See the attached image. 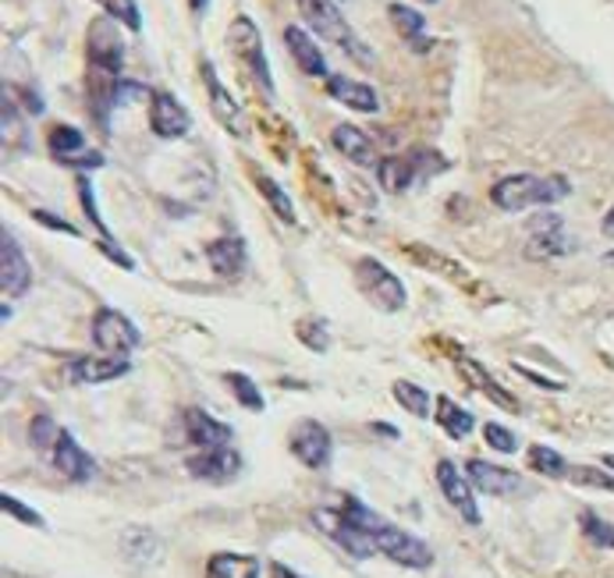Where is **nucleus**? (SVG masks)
I'll return each mask as SVG.
<instances>
[{"instance_id":"obj_1","label":"nucleus","mask_w":614,"mask_h":578,"mask_svg":"<svg viewBox=\"0 0 614 578\" xmlns=\"http://www.w3.org/2000/svg\"><path fill=\"white\" fill-rule=\"evenodd\" d=\"M341 511H344V519L370 539L373 554H384L395 560V565H405V568H430L434 565V550L427 547V543L416 539L413 533H405V528H398V525H391L387 519H381L362 501H355V497H344Z\"/></svg>"},{"instance_id":"obj_2","label":"nucleus","mask_w":614,"mask_h":578,"mask_svg":"<svg viewBox=\"0 0 614 578\" xmlns=\"http://www.w3.org/2000/svg\"><path fill=\"white\" fill-rule=\"evenodd\" d=\"M569 196V182L561 174H550V178H540V174H508L491 188V199L497 210H529V206H550Z\"/></svg>"},{"instance_id":"obj_3","label":"nucleus","mask_w":614,"mask_h":578,"mask_svg":"<svg viewBox=\"0 0 614 578\" xmlns=\"http://www.w3.org/2000/svg\"><path fill=\"white\" fill-rule=\"evenodd\" d=\"M298 11H303L306 25L317 32L320 40L341 46V51L355 57L359 64H373V54L366 51V43L355 36V29L349 25V19H344L335 0H298Z\"/></svg>"},{"instance_id":"obj_4","label":"nucleus","mask_w":614,"mask_h":578,"mask_svg":"<svg viewBox=\"0 0 614 578\" xmlns=\"http://www.w3.org/2000/svg\"><path fill=\"white\" fill-rule=\"evenodd\" d=\"M228 43H231V54L239 57L242 68L253 75V83L266 92L274 96V78H271V64H266V54H263V36L253 19H245V14H239V19L231 22L228 29Z\"/></svg>"},{"instance_id":"obj_5","label":"nucleus","mask_w":614,"mask_h":578,"mask_svg":"<svg viewBox=\"0 0 614 578\" xmlns=\"http://www.w3.org/2000/svg\"><path fill=\"white\" fill-rule=\"evenodd\" d=\"M355 281H359V287H362V295H366L373 305H381L384 313H398V309H405V302H408V295H405V284L391 274V270L381 263V260H359L355 263Z\"/></svg>"},{"instance_id":"obj_6","label":"nucleus","mask_w":614,"mask_h":578,"mask_svg":"<svg viewBox=\"0 0 614 578\" xmlns=\"http://www.w3.org/2000/svg\"><path fill=\"white\" fill-rule=\"evenodd\" d=\"M92 341H97V348L103 351V356H124L129 359L143 337H139L135 324L124 313L100 309L97 316H92Z\"/></svg>"},{"instance_id":"obj_7","label":"nucleus","mask_w":614,"mask_h":578,"mask_svg":"<svg viewBox=\"0 0 614 578\" xmlns=\"http://www.w3.org/2000/svg\"><path fill=\"white\" fill-rule=\"evenodd\" d=\"M124 64V46L118 36V25L114 22H92L89 25V72H100V75H114L121 72Z\"/></svg>"},{"instance_id":"obj_8","label":"nucleus","mask_w":614,"mask_h":578,"mask_svg":"<svg viewBox=\"0 0 614 578\" xmlns=\"http://www.w3.org/2000/svg\"><path fill=\"white\" fill-rule=\"evenodd\" d=\"M330 451H335V440H330V429L320 426L317 419L298 423L292 433V455L309 465V469H327L330 465Z\"/></svg>"},{"instance_id":"obj_9","label":"nucleus","mask_w":614,"mask_h":578,"mask_svg":"<svg viewBox=\"0 0 614 578\" xmlns=\"http://www.w3.org/2000/svg\"><path fill=\"white\" fill-rule=\"evenodd\" d=\"M29 284H33V266L4 228V235H0V287H4V295L19 298L29 292Z\"/></svg>"},{"instance_id":"obj_10","label":"nucleus","mask_w":614,"mask_h":578,"mask_svg":"<svg viewBox=\"0 0 614 578\" xmlns=\"http://www.w3.org/2000/svg\"><path fill=\"white\" fill-rule=\"evenodd\" d=\"M150 128L161 139H185L193 132V114L171 92H153L150 100Z\"/></svg>"},{"instance_id":"obj_11","label":"nucleus","mask_w":614,"mask_h":578,"mask_svg":"<svg viewBox=\"0 0 614 578\" xmlns=\"http://www.w3.org/2000/svg\"><path fill=\"white\" fill-rule=\"evenodd\" d=\"M564 252H572V238L564 235L561 217L547 214V217H540V220H533V228H529V246H526L529 260H555V255H564Z\"/></svg>"},{"instance_id":"obj_12","label":"nucleus","mask_w":614,"mask_h":578,"mask_svg":"<svg viewBox=\"0 0 614 578\" xmlns=\"http://www.w3.org/2000/svg\"><path fill=\"white\" fill-rule=\"evenodd\" d=\"M46 146L51 153L61 160V164H72V167H103V156L97 150H86V139L78 128L72 124H57L51 135H46Z\"/></svg>"},{"instance_id":"obj_13","label":"nucleus","mask_w":614,"mask_h":578,"mask_svg":"<svg viewBox=\"0 0 614 578\" xmlns=\"http://www.w3.org/2000/svg\"><path fill=\"white\" fill-rule=\"evenodd\" d=\"M185 469L196 479H207V483H231L242 469V458L234 447H213V451H196L185 461Z\"/></svg>"},{"instance_id":"obj_14","label":"nucleus","mask_w":614,"mask_h":578,"mask_svg":"<svg viewBox=\"0 0 614 578\" xmlns=\"http://www.w3.org/2000/svg\"><path fill=\"white\" fill-rule=\"evenodd\" d=\"M437 483H440V493L448 497V504L459 511L469 525H480V508H476V497H472V483L462 479V472L454 469L448 458L437 461Z\"/></svg>"},{"instance_id":"obj_15","label":"nucleus","mask_w":614,"mask_h":578,"mask_svg":"<svg viewBox=\"0 0 614 578\" xmlns=\"http://www.w3.org/2000/svg\"><path fill=\"white\" fill-rule=\"evenodd\" d=\"M54 465H57V472L72 479V483H89L92 476H97V461H92L83 447H78V440L72 437L68 429H61L57 433V440H54V451H51Z\"/></svg>"},{"instance_id":"obj_16","label":"nucleus","mask_w":614,"mask_h":578,"mask_svg":"<svg viewBox=\"0 0 614 578\" xmlns=\"http://www.w3.org/2000/svg\"><path fill=\"white\" fill-rule=\"evenodd\" d=\"M185 423V440L196 447V451H213V447H231V426L217 423L213 415L202 408H188L182 415Z\"/></svg>"},{"instance_id":"obj_17","label":"nucleus","mask_w":614,"mask_h":578,"mask_svg":"<svg viewBox=\"0 0 614 578\" xmlns=\"http://www.w3.org/2000/svg\"><path fill=\"white\" fill-rule=\"evenodd\" d=\"M202 83H207V92H210V107H213V118L228 128L234 135H245V114L242 107L234 103V96L224 89V83L217 78L213 64H202Z\"/></svg>"},{"instance_id":"obj_18","label":"nucleus","mask_w":614,"mask_h":578,"mask_svg":"<svg viewBox=\"0 0 614 578\" xmlns=\"http://www.w3.org/2000/svg\"><path fill=\"white\" fill-rule=\"evenodd\" d=\"M469 483L483 490V493H494V497H508V493H518V487H523V479H518V472L512 469H501V465H491V461H480L472 458L469 465Z\"/></svg>"},{"instance_id":"obj_19","label":"nucleus","mask_w":614,"mask_h":578,"mask_svg":"<svg viewBox=\"0 0 614 578\" xmlns=\"http://www.w3.org/2000/svg\"><path fill=\"white\" fill-rule=\"evenodd\" d=\"M327 92L335 96L338 103L359 110V114H376V110H381L376 89H370L366 83H355L349 75H327Z\"/></svg>"},{"instance_id":"obj_20","label":"nucleus","mask_w":614,"mask_h":578,"mask_svg":"<svg viewBox=\"0 0 614 578\" xmlns=\"http://www.w3.org/2000/svg\"><path fill=\"white\" fill-rule=\"evenodd\" d=\"M330 142H335L338 153H344L359 167H376V164H381L373 139L362 132V128H355V124H338L335 132H330Z\"/></svg>"},{"instance_id":"obj_21","label":"nucleus","mask_w":614,"mask_h":578,"mask_svg":"<svg viewBox=\"0 0 614 578\" xmlns=\"http://www.w3.org/2000/svg\"><path fill=\"white\" fill-rule=\"evenodd\" d=\"M285 43H288V54H292L295 64H298V72L309 75V78H324V75H327V61H324V54H320L317 40H313L306 29L288 25V29H285Z\"/></svg>"},{"instance_id":"obj_22","label":"nucleus","mask_w":614,"mask_h":578,"mask_svg":"<svg viewBox=\"0 0 614 578\" xmlns=\"http://www.w3.org/2000/svg\"><path fill=\"white\" fill-rule=\"evenodd\" d=\"M132 369V362L124 356H86V359H75L72 362V380L75 383H107V380H118Z\"/></svg>"},{"instance_id":"obj_23","label":"nucleus","mask_w":614,"mask_h":578,"mask_svg":"<svg viewBox=\"0 0 614 578\" xmlns=\"http://www.w3.org/2000/svg\"><path fill=\"white\" fill-rule=\"evenodd\" d=\"M454 366H459V373L472 383V388H476L483 397H491L494 401V405H501V408H508V412H518V401L505 391V388H501V383L491 377V373H486V369L476 362V359H469V356H459V359H454Z\"/></svg>"},{"instance_id":"obj_24","label":"nucleus","mask_w":614,"mask_h":578,"mask_svg":"<svg viewBox=\"0 0 614 578\" xmlns=\"http://www.w3.org/2000/svg\"><path fill=\"white\" fill-rule=\"evenodd\" d=\"M419 174V153H408V156H384L381 164H376V178L387 192H405L413 188Z\"/></svg>"},{"instance_id":"obj_25","label":"nucleus","mask_w":614,"mask_h":578,"mask_svg":"<svg viewBox=\"0 0 614 578\" xmlns=\"http://www.w3.org/2000/svg\"><path fill=\"white\" fill-rule=\"evenodd\" d=\"M207 260L213 266V274L220 277H239L245 270V246L242 238H217L207 246Z\"/></svg>"},{"instance_id":"obj_26","label":"nucleus","mask_w":614,"mask_h":578,"mask_svg":"<svg viewBox=\"0 0 614 578\" xmlns=\"http://www.w3.org/2000/svg\"><path fill=\"white\" fill-rule=\"evenodd\" d=\"M387 14H391V22H395V29L402 32V36L413 43V51H430V40H427V19H423L419 11H413V8H405V4H391L387 8Z\"/></svg>"},{"instance_id":"obj_27","label":"nucleus","mask_w":614,"mask_h":578,"mask_svg":"<svg viewBox=\"0 0 614 578\" xmlns=\"http://www.w3.org/2000/svg\"><path fill=\"white\" fill-rule=\"evenodd\" d=\"M260 560L249 554H213L207 578H260Z\"/></svg>"},{"instance_id":"obj_28","label":"nucleus","mask_w":614,"mask_h":578,"mask_svg":"<svg viewBox=\"0 0 614 578\" xmlns=\"http://www.w3.org/2000/svg\"><path fill=\"white\" fill-rule=\"evenodd\" d=\"M437 423L445 426V433L451 440H465L472 433V426H476V423H472V415L462 405H454V401L445 397V394L437 397Z\"/></svg>"},{"instance_id":"obj_29","label":"nucleus","mask_w":614,"mask_h":578,"mask_svg":"<svg viewBox=\"0 0 614 578\" xmlns=\"http://www.w3.org/2000/svg\"><path fill=\"white\" fill-rule=\"evenodd\" d=\"M395 401L405 408V412H413L419 415V419H427L430 415V394L419 388V383H408V380H398L395 383Z\"/></svg>"},{"instance_id":"obj_30","label":"nucleus","mask_w":614,"mask_h":578,"mask_svg":"<svg viewBox=\"0 0 614 578\" xmlns=\"http://www.w3.org/2000/svg\"><path fill=\"white\" fill-rule=\"evenodd\" d=\"M92 4H100V8L110 14V19L121 22L124 29H132V32L143 29V14H139L135 0H92Z\"/></svg>"},{"instance_id":"obj_31","label":"nucleus","mask_w":614,"mask_h":578,"mask_svg":"<svg viewBox=\"0 0 614 578\" xmlns=\"http://www.w3.org/2000/svg\"><path fill=\"white\" fill-rule=\"evenodd\" d=\"M529 465L537 469L540 476H550V479H558V476H569V465H564V458L558 451H550V447L537 444V447H529Z\"/></svg>"},{"instance_id":"obj_32","label":"nucleus","mask_w":614,"mask_h":578,"mask_svg":"<svg viewBox=\"0 0 614 578\" xmlns=\"http://www.w3.org/2000/svg\"><path fill=\"white\" fill-rule=\"evenodd\" d=\"M260 192H263V199L271 203V210L285 220V223H295V206H292V196L285 188H281L274 178H260Z\"/></svg>"},{"instance_id":"obj_33","label":"nucleus","mask_w":614,"mask_h":578,"mask_svg":"<svg viewBox=\"0 0 614 578\" xmlns=\"http://www.w3.org/2000/svg\"><path fill=\"white\" fill-rule=\"evenodd\" d=\"M582 536H586L593 547L614 550V525L604 522L601 515H593V511H586V515H582Z\"/></svg>"},{"instance_id":"obj_34","label":"nucleus","mask_w":614,"mask_h":578,"mask_svg":"<svg viewBox=\"0 0 614 578\" xmlns=\"http://www.w3.org/2000/svg\"><path fill=\"white\" fill-rule=\"evenodd\" d=\"M228 380V388H231V394L242 401L245 408H253V412H263V394L256 391V383L249 380L245 373H228L224 377Z\"/></svg>"},{"instance_id":"obj_35","label":"nucleus","mask_w":614,"mask_h":578,"mask_svg":"<svg viewBox=\"0 0 614 578\" xmlns=\"http://www.w3.org/2000/svg\"><path fill=\"white\" fill-rule=\"evenodd\" d=\"M569 479L579 487H593V490H611L614 493V476L601 472V469H590V465H575L569 469Z\"/></svg>"},{"instance_id":"obj_36","label":"nucleus","mask_w":614,"mask_h":578,"mask_svg":"<svg viewBox=\"0 0 614 578\" xmlns=\"http://www.w3.org/2000/svg\"><path fill=\"white\" fill-rule=\"evenodd\" d=\"M483 437H486V444H491L494 451H501V455H512V451H515V433L505 429V426L486 423V426H483Z\"/></svg>"},{"instance_id":"obj_37","label":"nucleus","mask_w":614,"mask_h":578,"mask_svg":"<svg viewBox=\"0 0 614 578\" xmlns=\"http://www.w3.org/2000/svg\"><path fill=\"white\" fill-rule=\"evenodd\" d=\"M0 508H4V515L19 519V522H25V525H43V519L36 515V511H29V508L19 501V497H11V493L0 497Z\"/></svg>"},{"instance_id":"obj_38","label":"nucleus","mask_w":614,"mask_h":578,"mask_svg":"<svg viewBox=\"0 0 614 578\" xmlns=\"http://www.w3.org/2000/svg\"><path fill=\"white\" fill-rule=\"evenodd\" d=\"M57 426L46 419V415H40V419L33 423V444L43 447V451H54V440H57Z\"/></svg>"},{"instance_id":"obj_39","label":"nucleus","mask_w":614,"mask_h":578,"mask_svg":"<svg viewBox=\"0 0 614 578\" xmlns=\"http://www.w3.org/2000/svg\"><path fill=\"white\" fill-rule=\"evenodd\" d=\"M36 220H43V223H51V228H57V231H65V235H78L68 220H57L54 214H46V210H36Z\"/></svg>"},{"instance_id":"obj_40","label":"nucleus","mask_w":614,"mask_h":578,"mask_svg":"<svg viewBox=\"0 0 614 578\" xmlns=\"http://www.w3.org/2000/svg\"><path fill=\"white\" fill-rule=\"evenodd\" d=\"M271 578H303V575H295V571L285 568V565H271Z\"/></svg>"},{"instance_id":"obj_41","label":"nucleus","mask_w":614,"mask_h":578,"mask_svg":"<svg viewBox=\"0 0 614 578\" xmlns=\"http://www.w3.org/2000/svg\"><path fill=\"white\" fill-rule=\"evenodd\" d=\"M601 228H604V235H607V238H614V206H611V210H607V217H604V223H601Z\"/></svg>"},{"instance_id":"obj_42","label":"nucleus","mask_w":614,"mask_h":578,"mask_svg":"<svg viewBox=\"0 0 614 578\" xmlns=\"http://www.w3.org/2000/svg\"><path fill=\"white\" fill-rule=\"evenodd\" d=\"M188 4H193V11L199 14V11H207V8H210V0H188Z\"/></svg>"},{"instance_id":"obj_43","label":"nucleus","mask_w":614,"mask_h":578,"mask_svg":"<svg viewBox=\"0 0 614 578\" xmlns=\"http://www.w3.org/2000/svg\"><path fill=\"white\" fill-rule=\"evenodd\" d=\"M604 465H607V469H614V455H604Z\"/></svg>"},{"instance_id":"obj_44","label":"nucleus","mask_w":614,"mask_h":578,"mask_svg":"<svg viewBox=\"0 0 614 578\" xmlns=\"http://www.w3.org/2000/svg\"><path fill=\"white\" fill-rule=\"evenodd\" d=\"M604 260H607V263H614V252H607V255H604Z\"/></svg>"},{"instance_id":"obj_45","label":"nucleus","mask_w":614,"mask_h":578,"mask_svg":"<svg viewBox=\"0 0 614 578\" xmlns=\"http://www.w3.org/2000/svg\"><path fill=\"white\" fill-rule=\"evenodd\" d=\"M427 4H437V0H427Z\"/></svg>"}]
</instances>
